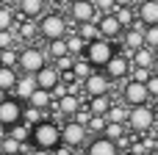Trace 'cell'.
Returning a JSON list of instances; mask_svg holds the SVG:
<instances>
[{"label": "cell", "instance_id": "obj_1", "mask_svg": "<svg viewBox=\"0 0 158 155\" xmlns=\"http://www.w3.org/2000/svg\"><path fill=\"white\" fill-rule=\"evenodd\" d=\"M64 139H61V125L53 122V119H42L39 125H33V144L36 147H44V150H53L58 147Z\"/></svg>", "mask_w": 158, "mask_h": 155}, {"label": "cell", "instance_id": "obj_2", "mask_svg": "<svg viewBox=\"0 0 158 155\" xmlns=\"http://www.w3.org/2000/svg\"><path fill=\"white\" fill-rule=\"evenodd\" d=\"M39 33H42L47 42H53V39H64V36L69 33V22H67L58 11H50V14H44V17L39 19Z\"/></svg>", "mask_w": 158, "mask_h": 155}, {"label": "cell", "instance_id": "obj_3", "mask_svg": "<svg viewBox=\"0 0 158 155\" xmlns=\"http://www.w3.org/2000/svg\"><path fill=\"white\" fill-rule=\"evenodd\" d=\"M94 67H106L108 61H111V55H114V44H111V39H106V36H100V39H94V42H89V47H86V53H83Z\"/></svg>", "mask_w": 158, "mask_h": 155}, {"label": "cell", "instance_id": "obj_4", "mask_svg": "<svg viewBox=\"0 0 158 155\" xmlns=\"http://www.w3.org/2000/svg\"><path fill=\"white\" fill-rule=\"evenodd\" d=\"M156 125V114L153 108L144 103V105H133L131 114H128V130H136V133H144Z\"/></svg>", "mask_w": 158, "mask_h": 155}, {"label": "cell", "instance_id": "obj_5", "mask_svg": "<svg viewBox=\"0 0 158 155\" xmlns=\"http://www.w3.org/2000/svg\"><path fill=\"white\" fill-rule=\"evenodd\" d=\"M131 67H133V55H131V53H114L111 61H108L103 69H106V75H108L111 80H122V78L131 75Z\"/></svg>", "mask_w": 158, "mask_h": 155}, {"label": "cell", "instance_id": "obj_6", "mask_svg": "<svg viewBox=\"0 0 158 155\" xmlns=\"http://www.w3.org/2000/svg\"><path fill=\"white\" fill-rule=\"evenodd\" d=\"M100 17V11H97V6H94V0H72L69 3V19L72 22H94Z\"/></svg>", "mask_w": 158, "mask_h": 155}, {"label": "cell", "instance_id": "obj_7", "mask_svg": "<svg viewBox=\"0 0 158 155\" xmlns=\"http://www.w3.org/2000/svg\"><path fill=\"white\" fill-rule=\"evenodd\" d=\"M47 64H44V53L39 50V47H25V50H19V69L22 72H28V75H36L39 69H44Z\"/></svg>", "mask_w": 158, "mask_h": 155}, {"label": "cell", "instance_id": "obj_8", "mask_svg": "<svg viewBox=\"0 0 158 155\" xmlns=\"http://www.w3.org/2000/svg\"><path fill=\"white\" fill-rule=\"evenodd\" d=\"M153 94H150V89H147V83H142V80H133L131 78V83L125 86V92H122V100L133 108V105H144L147 100H150Z\"/></svg>", "mask_w": 158, "mask_h": 155}, {"label": "cell", "instance_id": "obj_9", "mask_svg": "<svg viewBox=\"0 0 158 155\" xmlns=\"http://www.w3.org/2000/svg\"><path fill=\"white\" fill-rule=\"evenodd\" d=\"M97 25H100V33L106 36V39H119L122 36V31H125V25L119 22V17L114 14V11H108V14H100L97 17Z\"/></svg>", "mask_w": 158, "mask_h": 155}, {"label": "cell", "instance_id": "obj_10", "mask_svg": "<svg viewBox=\"0 0 158 155\" xmlns=\"http://www.w3.org/2000/svg\"><path fill=\"white\" fill-rule=\"evenodd\" d=\"M111 78L103 72V75H97V72H92L86 80H83V92L89 94V97H97V94H108L111 92Z\"/></svg>", "mask_w": 158, "mask_h": 155}, {"label": "cell", "instance_id": "obj_11", "mask_svg": "<svg viewBox=\"0 0 158 155\" xmlns=\"http://www.w3.org/2000/svg\"><path fill=\"white\" fill-rule=\"evenodd\" d=\"M61 139H64V144H69V147H81L83 141H86V125H81V122H64L61 125Z\"/></svg>", "mask_w": 158, "mask_h": 155}, {"label": "cell", "instance_id": "obj_12", "mask_svg": "<svg viewBox=\"0 0 158 155\" xmlns=\"http://www.w3.org/2000/svg\"><path fill=\"white\" fill-rule=\"evenodd\" d=\"M19 119H22V103H19V97H17V100H8V97H6V100L0 103V125H8V128H11V125H17Z\"/></svg>", "mask_w": 158, "mask_h": 155}, {"label": "cell", "instance_id": "obj_13", "mask_svg": "<svg viewBox=\"0 0 158 155\" xmlns=\"http://www.w3.org/2000/svg\"><path fill=\"white\" fill-rule=\"evenodd\" d=\"M122 44H125V53H136V50H142L144 44H147V39H144V25H133V28H128V33L122 36Z\"/></svg>", "mask_w": 158, "mask_h": 155}, {"label": "cell", "instance_id": "obj_14", "mask_svg": "<svg viewBox=\"0 0 158 155\" xmlns=\"http://www.w3.org/2000/svg\"><path fill=\"white\" fill-rule=\"evenodd\" d=\"M22 19H42L44 17V0H19L17 3Z\"/></svg>", "mask_w": 158, "mask_h": 155}, {"label": "cell", "instance_id": "obj_15", "mask_svg": "<svg viewBox=\"0 0 158 155\" xmlns=\"http://www.w3.org/2000/svg\"><path fill=\"white\" fill-rule=\"evenodd\" d=\"M81 105H83V103H81L75 94H64V97H58V100L53 103V108H56L61 116H75V114L81 111Z\"/></svg>", "mask_w": 158, "mask_h": 155}, {"label": "cell", "instance_id": "obj_16", "mask_svg": "<svg viewBox=\"0 0 158 155\" xmlns=\"http://www.w3.org/2000/svg\"><path fill=\"white\" fill-rule=\"evenodd\" d=\"M89 155H119V147H117L114 139L100 136V139H94V141L89 144Z\"/></svg>", "mask_w": 158, "mask_h": 155}, {"label": "cell", "instance_id": "obj_17", "mask_svg": "<svg viewBox=\"0 0 158 155\" xmlns=\"http://www.w3.org/2000/svg\"><path fill=\"white\" fill-rule=\"evenodd\" d=\"M136 14L142 25H158V0H142Z\"/></svg>", "mask_w": 158, "mask_h": 155}, {"label": "cell", "instance_id": "obj_18", "mask_svg": "<svg viewBox=\"0 0 158 155\" xmlns=\"http://www.w3.org/2000/svg\"><path fill=\"white\" fill-rule=\"evenodd\" d=\"M36 80H39L42 89H50L53 92L58 86V80H61V72H58V67H44V69L36 72Z\"/></svg>", "mask_w": 158, "mask_h": 155}, {"label": "cell", "instance_id": "obj_19", "mask_svg": "<svg viewBox=\"0 0 158 155\" xmlns=\"http://www.w3.org/2000/svg\"><path fill=\"white\" fill-rule=\"evenodd\" d=\"M36 89H39L36 75H28V72H25V75L17 80V89H14V92H17V97H19V100H31V94H33Z\"/></svg>", "mask_w": 158, "mask_h": 155}, {"label": "cell", "instance_id": "obj_20", "mask_svg": "<svg viewBox=\"0 0 158 155\" xmlns=\"http://www.w3.org/2000/svg\"><path fill=\"white\" fill-rule=\"evenodd\" d=\"M17 36H19L22 42H31V39H36V36H42V33H39V19H19Z\"/></svg>", "mask_w": 158, "mask_h": 155}, {"label": "cell", "instance_id": "obj_21", "mask_svg": "<svg viewBox=\"0 0 158 155\" xmlns=\"http://www.w3.org/2000/svg\"><path fill=\"white\" fill-rule=\"evenodd\" d=\"M133 64H136V67H150V69L158 67V64H156V50L144 44L142 50H136V53H133Z\"/></svg>", "mask_w": 158, "mask_h": 155}, {"label": "cell", "instance_id": "obj_22", "mask_svg": "<svg viewBox=\"0 0 158 155\" xmlns=\"http://www.w3.org/2000/svg\"><path fill=\"white\" fill-rule=\"evenodd\" d=\"M17 67H6V64H0V89H17Z\"/></svg>", "mask_w": 158, "mask_h": 155}, {"label": "cell", "instance_id": "obj_23", "mask_svg": "<svg viewBox=\"0 0 158 155\" xmlns=\"http://www.w3.org/2000/svg\"><path fill=\"white\" fill-rule=\"evenodd\" d=\"M28 105H36V108H47V105H53V92H50V89H42V86H39V89L31 94Z\"/></svg>", "mask_w": 158, "mask_h": 155}, {"label": "cell", "instance_id": "obj_24", "mask_svg": "<svg viewBox=\"0 0 158 155\" xmlns=\"http://www.w3.org/2000/svg\"><path fill=\"white\" fill-rule=\"evenodd\" d=\"M111 105H114V103L108 100V94H97V97H92V103H89L92 114H97V116H108Z\"/></svg>", "mask_w": 158, "mask_h": 155}, {"label": "cell", "instance_id": "obj_25", "mask_svg": "<svg viewBox=\"0 0 158 155\" xmlns=\"http://www.w3.org/2000/svg\"><path fill=\"white\" fill-rule=\"evenodd\" d=\"M103 136H108V139L119 141L122 136H128V122H111V119H108V125H106Z\"/></svg>", "mask_w": 158, "mask_h": 155}, {"label": "cell", "instance_id": "obj_26", "mask_svg": "<svg viewBox=\"0 0 158 155\" xmlns=\"http://www.w3.org/2000/svg\"><path fill=\"white\" fill-rule=\"evenodd\" d=\"M114 14L119 17V22H122L125 28H133V25H136V17H139V14H133V6H117Z\"/></svg>", "mask_w": 158, "mask_h": 155}, {"label": "cell", "instance_id": "obj_27", "mask_svg": "<svg viewBox=\"0 0 158 155\" xmlns=\"http://www.w3.org/2000/svg\"><path fill=\"white\" fill-rule=\"evenodd\" d=\"M78 33H81L86 42H94V39H100V36H103V33H100L97 19H94V22H81V25H78Z\"/></svg>", "mask_w": 158, "mask_h": 155}, {"label": "cell", "instance_id": "obj_28", "mask_svg": "<svg viewBox=\"0 0 158 155\" xmlns=\"http://www.w3.org/2000/svg\"><path fill=\"white\" fill-rule=\"evenodd\" d=\"M67 44H69V53H72V55H81V53H86V47H89V42H86L81 33H67Z\"/></svg>", "mask_w": 158, "mask_h": 155}, {"label": "cell", "instance_id": "obj_29", "mask_svg": "<svg viewBox=\"0 0 158 155\" xmlns=\"http://www.w3.org/2000/svg\"><path fill=\"white\" fill-rule=\"evenodd\" d=\"M67 53H69L67 36H64V39H53V42L47 44V55H53V58H61V55H67Z\"/></svg>", "mask_w": 158, "mask_h": 155}, {"label": "cell", "instance_id": "obj_30", "mask_svg": "<svg viewBox=\"0 0 158 155\" xmlns=\"http://www.w3.org/2000/svg\"><path fill=\"white\" fill-rule=\"evenodd\" d=\"M92 67H94V64H92L86 55H78V58H75V67H72V69H75V75H78L81 80H86V78L92 75Z\"/></svg>", "mask_w": 158, "mask_h": 155}, {"label": "cell", "instance_id": "obj_31", "mask_svg": "<svg viewBox=\"0 0 158 155\" xmlns=\"http://www.w3.org/2000/svg\"><path fill=\"white\" fill-rule=\"evenodd\" d=\"M8 136H14L17 141H28V139H33V133H31V128L28 125H22V122H17V125H11V130H8Z\"/></svg>", "mask_w": 158, "mask_h": 155}, {"label": "cell", "instance_id": "obj_32", "mask_svg": "<svg viewBox=\"0 0 158 155\" xmlns=\"http://www.w3.org/2000/svg\"><path fill=\"white\" fill-rule=\"evenodd\" d=\"M14 22H17V17H14V8H8V6H0V31H11V28H14Z\"/></svg>", "mask_w": 158, "mask_h": 155}, {"label": "cell", "instance_id": "obj_33", "mask_svg": "<svg viewBox=\"0 0 158 155\" xmlns=\"http://www.w3.org/2000/svg\"><path fill=\"white\" fill-rule=\"evenodd\" d=\"M17 42H22L14 31H0V50H8V47H17Z\"/></svg>", "mask_w": 158, "mask_h": 155}, {"label": "cell", "instance_id": "obj_34", "mask_svg": "<svg viewBox=\"0 0 158 155\" xmlns=\"http://www.w3.org/2000/svg\"><path fill=\"white\" fill-rule=\"evenodd\" d=\"M144 39H147V47H158V25H144Z\"/></svg>", "mask_w": 158, "mask_h": 155}, {"label": "cell", "instance_id": "obj_35", "mask_svg": "<svg viewBox=\"0 0 158 155\" xmlns=\"http://www.w3.org/2000/svg\"><path fill=\"white\" fill-rule=\"evenodd\" d=\"M3 64H6V67H19V53H17L14 47L3 50Z\"/></svg>", "mask_w": 158, "mask_h": 155}, {"label": "cell", "instance_id": "obj_36", "mask_svg": "<svg viewBox=\"0 0 158 155\" xmlns=\"http://www.w3.org/2000/svg\"><path fill=\"white\" fill-rule=\"evenodd\" d=\"M56 67H58V72H67V69H72V67H75V55H72V53H67V55L56 58Z\"/></svg>", "mask_w": 158, "mask_h": 155}, {"label": "cell", "instance_id": "obj_37", "mask_svg": "<svg viewBox=\"0 0 158 155\" xmlns=\"http://www.w3.org/2000/svg\"><path fill=\"white\" fill-rule=\"evenodd\" d=\"M150 78H153V69H150V67H136V69H133V80H142V83H147Z\"/></svg>", "mask_w": 158, "mask_h": 155}, {"label": "cell", "instance_id": "obj_38", "mask_svg": "<svg viewBox=\"0 0 158 155\" xmlns=\"http://www.w3.org/2000/svg\"><path fill=\"white\" fill-rule=\"evenodd\" d=\"M42 111H44V108H36V105H31V108L25 111V119H28L31 125H39V122H42Z\"/></svg>", "mask_w": 158, "mask_h": 155}, {"label": "cell", "instance_id": "obj_39", "mask_svg": "<svg viewBox=\"0 0 158 155\" xmlns=\"http://www.w3.org/2000/svg\"><path fill=\"white\" fill-rule=\"evenodd\" d=\"M106 125H108V116H92V122H89V130H106Z\"/></svg>", "mask_w": 158, "mask_h": 155}, {"label": "cell", "instance_id": "obj_40", "mask_svg": "<svg viewBox=\"0 0 158 155\" xmlns=\"http://www.w3.org/2000/svg\"><path fill=\"white\" fill-rule=\"evenodd\" d=\"M94 6H97V11H100V14H108V11H114V8H117V0H94Z\"/></svg>", "mask_w": 158, "mask_h": 155}, {"label": "cell", "instance_id": "obj_41", "mask_svg": "<svg viewBox=\"0 0 158 155\" xmlns=\"http://www.w3.org/2000/svg\"><path fill=\"white\" fill-rule=\"evenodd\" d=\"M147 89H150V94H153V97H158V75H153V78L147 80Z\"/></svg>", "mask_w": 158, "mask_h": 155}, {"label": "cell", "instance_id": "obj_42", "mask_svg": "<svg viewBox=\"0 0 158 155\" xmlns=\"http://www.w3.org/2000/svg\"><path fill=\"white\" fill-rule=\"evenodd\" d=\"M69 150H72V147H69V144H64V147H58V150H56V155H72Z\"/></svg>", "mask_w": 158, "mask_h": 155}, {"label": "cell", "instance_id": "obj_43", "mask_svg": "<svg viewBox=\"0 0 158 155\" xmlns=\"http://www.w3.org/2000/svg\"><path fill=\"white\" fill-rule=\"evenodd\" d=\"M31 155H53V150H44V147H36Z\"/></svg>", "mask_w": 158, "mask_h": 155}, {"label": "cell", "instance_id": "obj_44", "mask_svg": "<svg viewBox=\"0 0 158 155\" xmlns=\"http://www.w3.org/2000/svg\"><path fill=\"white\" fill-rule=\"evenodd\" d=\"M17 3H19V0H0V6H8V8H14Z\"/></svg>", "mask_w": 158, "mask_h": 155}, {"label": "cell", "instance_id": "obj_45", "mask_svg": "<svg viewBox=\"0 0 158 155\" xmlns=\"http://www.w3.org/2000/svg\"><path fill=\"white\" fill-rule=\"evenodd\" d=\"M136 0H117V6H133Z\"/></svg>", "mask_w": 158, "mask_h": 155}, {"label": "cell", "instance_id": "obj_46", "mask_svg": "<svg viewBox=\"0 0 158 155\" xmlns=\"http://www.w3.org/2000/svg\"><path fill=\"white\" fill-rule=\"evenodd\" d=\"M3 100H6V89H0V103H3Z\"/></svg>", "mask_w": 158, "mask_h": 155}, {"label": "cell", "instance_id": "obj_47", "mask_svg": "<svg viewBox=\"0 0 158 155\" xmlns=\"http://www.w3.org/2000/svg\"><path fill=\"white\" fill-rule=\"evenodd\" d=\"M147 155H158V147H156V150H150V153H147Z\"/></svg>", "mask_w": 158, "mask_h": 155}, {"label": "cell", "instance_id": "obj_48", "mask_svg": "<svg viewBox=\"0 0 158 155\" xmlns=\"http://www.w3.org/2000/svg\"><path fill=\"white\" fill-rule=\"evenodd\" d=\"M3 139H6V133H3V128H0V141H3Z\"/></svg>", "mask_w": 158, "mask_h": 155}, {"label": "cell", "instance_id": "obj_49", "mask_svg": "<svg viewBox=\"0 0 158 155\" xmlns=\"http://www.w3.org/2000/svg\"><path fill=\"white\" fill-rule=\"evenodd\" d=\"M156 64H158V47H156Z\"/></svg>", "mask_w": 158, "mask_h": 155}, {"label": "cell", "instance_id": "obj_50", "mask_svg": "<svg viewBox=\"0 0 158 155\" xmlns=\"http://www.w3.org/2000/svg\"><path fill=\"white\" fill-rule=\"evenodd\" d=\"M0 64H3V50H0Z\"/></svg>", "mask_w": 158, "mask_h": 155}, {"label": "cell", "instance_id": "obj_51", "mask_svg": "<svg viewBox=\"0 0 158 155\" xmlns=\"http://www.w3.org/2000/svg\"><path fill=\"white\" fill-rule=\"evenodd\" d=\"M53 3H67V0H53Z\"/></svg>", "mask_w": 158, "mask_h": 155}, {"label": "cell", "instance_id": "obj_52", "mask_svg": "<svg viewBox=\"0 0 158 155\" xmlns=\"http://www.w3.org/2000/svg\"><path fill=\"white\" fill-rule=\"evenodd\" d=\"M0 155H6V153H3V150H0Z\"/></svg>", "mask_w": 158, "mask_h": 155}, {"label": "cell", "instance_id": "obj_53", "mask_svg": "<svg viewBox=\"0 0 158 155\" xmlns=\"http://www.w3.org/2000/svg\"><path fill=\"white\" fill-rule=\"evenodd\" d=\"M128 155H133V153H128ZM136 155H139V153H136Z\"/></svg>", "mask_w": 158, "mask_h": 155}, {"label": "cell", "instance_id": "obj_54", "mask_svg": "<svg viewBox=\"0 0 158 155\" xmlns=\"http://www.w3.org/2000/svg\"><path fill=\"white\" fill-rule=\"evenodd\" d=\"M156 139H158V130H156Z\"/></svg>", "mask_w": 158, "mask_h": 155}]
</instances>
